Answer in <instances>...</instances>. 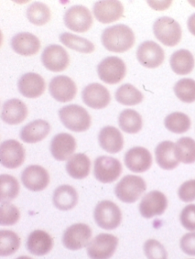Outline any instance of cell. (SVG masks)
<instances>
[{
	"instance_id": "f6af8a7d",
	"label": "cell",
	"mask_w": 195,
	"mask_h": 259,
	"mask_svg": "<svg viewBox=\"0 0 195 259\" xmlns=\"http://www.w3.org/2000/svg\"><path fill=\"white\" fill-rule=\"evenodd\" d=\"M148 3L156 10H165L170 6L172 2H170V1L169 2H163L162 4H156V2H152V1H149Z\"/></svg>"
},
{
	"instance_id": "603a6c76",
	"label": "cell",
	"mask_w": 195,
	"mask_h": 259,
	"mask_svg": "<svg viewBox=\"0 0 195 259\" xmlns=\"http://www.w3.org/2000/svg\"><path fill=\"white\" fill-rule=\"evenodd\" d=\"M99 141L102 148L112 154L119 153L124 147L123 135L115 126H107L103 128L99 135Z\"/></svg>"
},
{
	"instance_id": "d6986e66",
	"label": "cell",
	"mask_w": 195,
	"mask_h": 259,
	"mask_svg": "<svg viewBox=\"0 0 195 259\" xmlns=\"http://www.w3.org/2000/svg\"><path fill=\"white\" fill-rule=\"evenodd\" d=\"M94 17L103 24L112 23L124 15V7L119 1H99L93 7Z\"/></svg>"
},
{
	"instance_id": "30bf717a",
	"label": "cell",
	"mask_w": 195,
	"mask_h": 259,
	"mask_svg": "<svg viewBox=\"0 0 195 259\" xmlns=\"http://www.w3.org/2000/svg\"><path fill=\"white\" fill-rule=\"evenodd\" d=\"M64 22L71 31L83 33L88 31L92 25V16L86 7L74 6L66 12Z\"/></svg>"
},
{
	"instance_id": "8d00e7d4",
	"label": "cell",
	"mask_w": 195,
	"mask_h": 259,
	"mask_svg": "<svg viewBox=\"0 0 195 259\" xmlns=\"http://www.w3.org/2000/svg\"><path fill=\"white\" fill-rule=\"evenodd\" d=\"M27 17L31 23L42 26L51 20L52 13L47 6L42 3L36 2L28 7Z\"/></svg>"
},
{
	"instance_id": "7c38bea8",
	"label": "cell",
	"mask_w": 195,
	"mask_h": 259,
	"mask_svg": "<svg viewBox=\"0 0 195 259\" xmlns=\"http://www.w3.org/2000/svg\"><path fill=\"white\" fill-rule=\"evenodd\" d=\"M0 159L6 168H19L25 162V150L23 146L16 140L4 141L0 147Z\"/></svg>"
},
{
	"instance_id": "7dc6e473",
	"label": "cell",
	"mask_w": 195,
	"mask_h": 259,
	"mask_svg": "<svg viewBox=\"0 0 195 259\" xmlns=\"http://www.w3.org/2000/svg\"><path fill=\"white\" fill-rule=\"evenodd\" d=\"M16 259H33L31 257H28V256H20V257H17Z\"/></svg>"
},
{
	"instance_id": "7402d4cb",
	"label": "cell",
	"mask_w": 195,
	"mask_h": 259,
	"mask_svg": "<svg viewBox=\"0 0 195 259\" xmlns=\"http://www.w3.org/2000/svg\"><path fill=\"white\" fill-rule=\"evenodd\" d=\"M54 241L52 236L43 230H34L29 235L27 241V248L31 254L43 256L52 251Z\"/></svg>"
},
{
	"instance_id": "5bb4252c",
	"label": "cell",
	"mask_w": 195,
	"mask_h": 259,
	"mask_svg": "<svg viewBox=\"0 0 195 259\" xmlns=\"http://www.w3.org/2000/svg\"><path fill=\"white\" fill-rule=\"evenodd\" d=\"M139 63L147 68H157L163 63L165 53L163 48L152 40H148L139 45L136 52Z\"/></svg>"
},
{
	"instance_id": "e0dca14e",
	"label": "cell",
	"mask_w": 195,
	"mask_h": 259,
	"mask_svg": "<svg viewBox=\"0 0 195 259\" xmlns=\"http://www.w3.org/2000/svg\"><path fill=\"white\" fill-rule=\"evenodd\" d=\"M124 162L129 170L136 173H142L151 168L153 158L149 150L144 147H136L126 153Z\"/></svg>"
},
{
	"instance_id": "d4e9b609",
	"label": "cell",
	"mask_w": 195,
	"mask_h": 259,
	"mask_svg": "<svg viewBox=\"0 0 195 259\" xmlns=\"http://www.w3.org/2000/svg\"><path fill=\"white\" fill-rule=\"evenodd\" d=\"M51 132V126L46 120H34L22 128L20 138L27 144H36L43 141Z\"/></svg>"
},
{
	"instance_id": "4dcf8cb0",
	"label": "cell",
	"mask_w": 195,
	"mask_h": 259,
	"mask_svg": "<svg viewBox=\"0 0 195 259\" xmlns=\"http://www.w3.org/2000/svg\"><path fill=\"white\" fill-rule=\"evenodd\" d=\"M118 123L123 132L127 134H137L142 126V117L137 111L126 109L120 114Z\"/></svg>"
},
{
	"instance_id": "f546056e",
	"label": "cell",
	"mask_w": 195,
	"mask_h": 259,
	"mask_svg": "<svg viewBox=\"0 0 195 259\" xmlns=\"http://www.w3.org/2000/svg\"><path fill=\"white\" fill-rule=\"evenodd\" d=\"M170 65L172 70L176 74L187 75L194 67V59L190 51L181 49L175 51L170 58Z\"/></svg>"
},
{
	"instance_id": "bcb514c9",
	"label": "cell",
	"mask_w": 195,
	"mask_h": 259,
	"mask_svg": "<svg viewBox=\"0 0 195 259\" xmlns=\"http://www.w3.org/2000/svg\"><path fill=\"white\" fill-rule=\"evenodd\" d=\"M187 28L190 32L195 36V13L189 17L187 20Z\"/></svg>"
},
{
	"instance_id": "ac0fdd59",
	"label": "cell",
	"mask_w": 195,
	"mask_h": 259,
	"mask_svg": "<svg viewBox=\"0 0 195 259\" xmlns=\"http://www.w3.org/2000/svg\"><path fill=\"white\" fill-rule=\"evenodd\" d=\"M82 97L84 103L94 109L106 108L111 101L109 90L100 83H91L87 85L82 91Z\"/></svg>"
},
{
	"instance_id": "484cf974",
	"label": "cell",
	"mask_w": 195,
	"mask_h": 259,
	"mask_svg": "<svg viewBox=\"0 0 195 259\" xmlns=\"http://www.w3.org/2000/svg\"><path fill=\"white\" fill-rule=\"evenodd\" d=\"M12 48L15 52L22 56H32L40 48V42L34 34L28 32L19 33L12 39Z\"/></svg>"
},
{
	"instance_id": "ee69618b",
	"label": "cell",
	"mask_w": 195,
	"mask_h": 259,
	"mask_svg": "<svg viewBox=\"0 0 195 259\" xmlns=\"http://www.w3.org/2000/svg\"><path fill=\"white\" fill-rule=\"evenodd\" d=\"M180 248L187 255L195 256V232L187 233L181 237Z\"/></svg>"
},
{
	"instance_id": "d590c367",
	"label": "cell",
	"mask_w": 195,
	"mask_h": 259,
	"mask_svg": "<svg viewBox=\"0 0 195 259\" xmlns=\"http://www.w3.org/2000/svg\"><path fill=\"white\" fill-rule=\"evenodd\" d=\"M21 239L11 230L0 231V255L7 257L16 253L20 248Z\"/></svg>"
},
{
	"instance_id": "60d3db41",
	"label": "cell",
	"mask_w": 195,
	"mask_h": 259,
	"mask_svg": "<svg viewBox=\"0 0 195 259\" xmlns=\"http://www.w3.org/2000/svg\"><path fill=\"white\" fill-rule=\"evenodd\" d=\"M143 251L148 259H168L166 248L156 239H148L144 243Z\"/></svg>"
},
{
	"instance_id": "8fae6325",
	"label": "cell",
	"mask_w": 195,
	"mask_h": 259,
	"mask_svg": "<svg viewBox=\"0 0 195 259\" xmlns=\"http://www.w3.org/2000/svg\"><path fill=\"white\" fill-rule=\"evenodd\" d=\"M168 207V200L166 195L161 191H153L141 200L139 203V213L147 219L155 216H160L166 211Z\"/></svg>"
},
{
	"instance_id": "7a4b0ae2",
	"label": "cell",
	"mask_w": 195,
	"mask_h": 259,
	"mask_svg": "<svg viewBox=\"0 0 195 259\" xmlns=\"http://www.w3.org/2000/svg\"><path fill=\"white\" fill-rule=\"evenodd\" d=\"M59 117L63 124L72 132H86L91 126L89 114L85 108L79 105L64 106L59 111Z\"/></svg>"
},
{
	"instance_id": "6da1fadb",
	"label": "cell",
	"mask_w": 195,
	"mask_h": 259,
	"mask_svg": "<svg viewBox=\"0 0 195 259\" xmlns=\"http://www.w3.org/2000/svg\"><path fill=\"white\" fill-rule=\"evenodd\" d=\"M102 42L103 46L111 52H126L134 45V33L127 25H114L103 31Z\"/></svg>"
},
{
	"instance_id": "ba28073f",
	"label": "cell",
	"mask_w": 195,
	"mask_h": 259,
	"mask_svg": "<svg viewBox=\"0 0 195 259\" xmlns=\"http://www.w3.org/2000/svg\"><path fill=\"white\" fill-rule=\"evenodd\" d=\"M122 165L118 159L103 156L94 161V175L98 181L108 184L115 182L121 176Z\"/></svg>"
},
{
	"instance_id": "5b68a950",
	"label": "cell",
	"mask_w": 195,
	"mask_h": 259,
	"mask_svg": "<svg viewBox=\"0 0 195 259\" xmlns=\"http://www.w3.org/2000/svg\"><path fill=\"white\" fill-rule=\"evenodd\" d=\"M156 37L163 45L174 47L181 39V28L179 24L172 18L161 17L154 25Z\"/></svg>"
},
{
	"instance_id": "74e56055",
	"label": "cell",
	"mask_w": 195,
	"mask_h": 259,
	"mask_svg": "<svg viewBox=\"0 0 195 259\" xmlns=\"http://www.w3.org/2000/svg\"><path fill=\"white\" fill-rule=\"evenodd\" d=\"M165 126L172 133H185L190 129V120L184 113L174 112L166 117Z\"/></svg>"
},
{
	"instance_id": "b9f144b4",
	"label": "cell",
	"mask_w": 195,
	"mask_h": 259,
	"mask_svg": "<svg viewBox=\"0 0 195 259\" xmlns=\"http://www.w3.org/2000/svg\"><path fill=\"white\" fill-rule=\"evenodd\" d=\"M181 225L189 231H195V204L186 206L180 214Z\"/></svg>"
},
{
	"instance_id": "3957f363",
	"label": "cell",
	"mask_w": 195,
	"mask_h": 259,
	"mask_svg": "<svg viewBox=\"0 0 195 259\" xmlns=\"http://www.w3.org/2000/svg\"><path fill=\"white\" fill-rule=\"evenodd\" d=\"M147 190L145 181L137 176L128 175L124 176L115 187L117 198L124 203L136 202Z\"/></svg>"
},
{
	"instance_id": "f1b7e54d",
	"label": "cell",
	"mask_w": 195,
	"mask_h": 259,
	"mask_svg": "<svg viewBox=\"0 0 195 259\" xmlns=\"http://www.w3.org/2000/svg\"><path fill=\"white\" fill-rule=\"evenodd\" d=\"M91 162L89 158L84 153L73 155L66 165L69 176L75 179H85L89 175Z\"/></svg>"
},
{
	"instance_id": "52a82bcc",
	"label": "cell",
	"mask_w": 195,
	"mask_h": 259,
	"mask_svg": "<svg viewBox=\"0 0 195 259\" xmlns=\"http://www.w3.org/2000/svg\"><path fill=\"white\" fill-rule=\"evenodd\" d=\"M98 74L106 83H119L126 75L125 63L119 57H107L98 66Z\"/></svg>"
},
{
	"instance_id": "44dd1931",
	"label": "cell",
	"mask_w": 195,
	"mask_h": 259,
	"mask_svg": "<svg viewBox=\"0 0 195 259\" xmlns=\"http://www.w3.org/2000/svg\"><path fill=\"white\" fill-rule=\"evenodd\" d=\"M18 87L22 96L28 99H36L44 93L45 81L37 73H28L20 78Z\"/></svg>"
},
{
	"instance_id": "ab89813d",
	"label": "cell",
	"mask_w": 195,
	"mask_h": 259,
	"mask_svg": "<svg viewBox=\"0 0 195 259\" xmlns=\"http://www.w3.org/2000/svg\"><path fill=\"white\" fill-rule=\"evenodd\" d=\"M20 219L19 209L10 202H1L0 207V224L2 226H13Z\"/></svg>"
},
{
	"instance_id": "9a60e30c",
	"label": "cell",
	"mask_w": 195,
	"mask_h": 259,
	"mask_svg": "<svg viewBox=\"0 0 195 259\" xmlns=\"http://www.w3.org/2000/svg\"><path fill=\"white\" fill-rule=\"evenodd\" d=\"M24 186L29 191H41L50 183V176L47 171L40 165H29L24 169L22 174Z\"/></svg>"
},
{
	"instance_id": "f35d334b",
	"label": "cell",
	"mask_w": 195,
	"mask_h": 259,
	"mask_svg": "<svg viewBox=\"0 0 195 259\" xmlns=\"http://www.w3.org/2000/svg\"><path fill=\"white\" fill-rule=\"evenodd\" d=\"M174 91L181 102L192 103L195 101V80L191 79H181L175 84Z\"/></svg>"
},
{
	"instance_id": "4fadbf2b",
	"label": "cell",
	"mask_w": 195,
	"mask_h": 259,
	"mask_svg": "<svg viewBox=\"0 0 195 259\" xmlns=\"http://www.w3.org/2000/svg\"><path fill=\"white\" fill-rule=\"evenodd\" d=\"M43 66L52 72H62L67 69L70 63L68 53L62 47L52 45L46 47L42 53Z\"/></svg>"
},
{
	"instance_id": "4316f807",
	"label": "cell",
	"mask_w": 195,
	"mask_h": 259,
	"mask_svg": "<svg viewBox=\"0 0 195 259\" xmlns=\"http://www.w3.org/2000/svg\"><path fill=\"white\" fill-rule=\"evenodd\" d=\"M79 196L77 191L70 185H61L54 192V204L56 208L63 211L74 208L77 204Z\"/></svg>"
},
{
	"instance_id": "d6a6232c",
	"label": "cell",
	"mask_w": 195,
	"mask_h": 259,
	"mask_svg": "<svg viewBox=\"0 0 195 259\" xmlns=\"http://www.w3.org/2000/svg\"><path fill=\"white\" fill-rule=\"evenodd\" d=\"M60 40L63 45L70 49L83 54H91L94 51V45L87 39L79 37L71 33H64L60 36Z\"/></svg>"
},
{
	"instance_id": "83f0119b",
	"label": "cell",
	"mask_w": 195,
	"mask_h": 259,
	"mask_svg": "<svg viewBox=\"0 0 195 259\" xmlns=\"http://www.w3.org/2000/svg\"><path fill=\"white\" fill-rule=\"evenodd\" d=\"M175 144L172 141L160 143L155 150L156 159L160 168L165 170H172L176 168L179 161L175 156Z\"/></svg>"
},
{
	"instance_id": "836d02e7",
	"label": "cell",
	"mask_w": 195,
	"mask_h": 259,
	"mask_svg": "<svg viewBox=\"0 0 195 259\" xmlns=\"http://www.w3.org/2000/svg\"><path fill=\"white\" fill-rule=\"evenodd\" d=\"M175 156L184 164L195 162V141L190 138H182L175 144Z\"/></svg>"
},
{
	"instance_id": "1f68e13d",
	"label": "cell",
	"mask_w": 195,
	"mask_h": 259,
	"mask_svg": "<svg viewBox=\"0 0 195 259\" xmlns=\"http://www.w3.org/2000/svg\"><path fill=\"white\" fill-rule=\"evenodd\" d=\"M20 185L16 178L10 175L0 176V200L1 202H10L17 198Z\"/></svg>"
},
{
	"instance_id": "cb8c5ba5",
	"label": "cell",
	"mask_w": 195,
	"mask_h": 259,
	"mask_svg": "<svg viewBox=\"0 0 195 259\" xmlns=\"http://www.w3.org/2000/svg\"><path fill=\"white\" fill-rule=\"evenodd\" d=\"M28 116L26 105L17 99L7 101L3 106L2 119L10 125L22 123Z\"/></svg>"
},
{
	"instance_id": "7bdbcfd3",
	"label": "cell",
	"mask_w": 195,
	"mask_h": 259,
	"mask_svg": "<svg viewBox=\"0 0 195 259\" xmlns=\"http://www.w3.org/2000/svg\"><path fill=\"white\" fill-rule=\"evenodd\" d=\"M178 195L183 202L195 201V179L184 182L178 188Z\"/></svg>"
},
{
	"instance_id": "ffe728a7",
	"label": "cell",
	"mask_w": 195,
	"mask_h": 259,
	"mask_svg": "<svg viewBox=\"0 0 195 259\" xmlns=\"http://www.w3.org/2000/svg\"><path fill=\"white\" fill-rule=\"evenodd\" d=\"M76 149V142L72 135L61 133L56 135L51 144L52 156L58 161H66L72 157Z\"/></svg>"
},
{
	"instance_id": "e575fe53",
	"label": "cell",
	"mask_w": 195,
	"mask_h": 259,
	"mask_svg": "<svg viewBox=\"0 0 195 259\" xmlns=\"http://www.w3.org/2000/svg\"><path fill=\"white\" fill-rule=\"evenodd\" d=\"M115 99L121 105L132 106L140 103L143 99V96L136 87L130 84H124L117 90Z\"/></svg>"
},
{
	"instance_id": "9c48e42d",
	"label": "cell",
	"mask_w": 195,
	"mask_h": 259,
	"mask_svg": "<svg viewBox=\"0 0 195 259\" xmlns=\"http://www.w3.org/2000/svg\"><path fill=\"white\" fill-rule=\"evenodd\" d=\"M91 235L92 232L87 224H73L64 232L63 244L67 249L77 251L88 246L91 242Z\"/></svg>"
},
{
	"instance_id": "8992f818",
	"label": "cell",
	"mask_w": 195,
	"mask_h": 259,
	"mask_svg": "<svg viewBox=\"0 0 195 259\" xmlns=\"http://www.w3.org/2000/svg\"><path fill=\"white\" fill-rule=\"evenodd\" d=\"M118 245L116 236L101 233L89 242L87 246V254L91 259H109L115 254Z\"/></svg>"
},
{
	"instance_id": "277c9868",
	"label": "cell",
	"mask_w": 195,
	"mask_h": 259,
	"mask_svg": "<svg viewBox=\"0 0 195 259\" xmlns=\"http://www.w3.org/2000/svg\"><path fill=\"white\" fill-rule=\"evenodd\" d=\"M94 218L100 228L112 230L118 228L122 221V213L119 207L111 201H103L96 205Z\"/></svg>"
},
{
	"instance_id": "2e32d148",
	"label": "cell",
	"mask_w": 195,
	"mask_h": 259,
	"mask_svg": "<svg viewBox=\"0 0 195 259\" xmlns=\"http://www.w3.org/2000/svg\"><path fill=\"white\" fill-rule=\"evenodd\" d=\"M49 91L52 97L60 102H70L77 93L74 81L66 76H55L51 81Z\"/></svg>"
}]
</instances>
